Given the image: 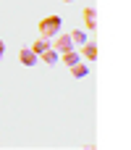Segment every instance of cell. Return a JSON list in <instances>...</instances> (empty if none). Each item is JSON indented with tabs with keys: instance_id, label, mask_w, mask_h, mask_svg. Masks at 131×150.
Segmentation results:
<instances>
[{
	"instance_id": "obj_1",
	"label": "cell",
	"mask_w": 131,
	"mask_h": 150,
	"mask_svg": "<svg viewBox=\"0 0 131 150\" xmlns=\"http://www.w3.org/2000/svg\"><path fill=\"white\" fill-rule=\"evenodd\" d=\"M60 26H63L60 16H45L39 21V34L42 37H55V34H60Z\"/></svg>"
},
{
	"instance_id": "obj_2",
	"label": "cell",
	"mask_w": 131,
	"mask_h": 150,
	"mask_svg": "<svg viewBox=\"0 0 131 150\" xmlns=\"http://www.w3.org/2000/svg\"><path fill=\"white\" fill-rule=\"evenodd\" d=\"M18 61L24 63V66H37V61H39V55L32 50V47H24V50H18Z\"/></svg>"
},
{
	"instance_id": "obj_3",
	"label": "cell",
	"mask_w": 131,
	"mask_h": 150,
	"mask_svg": "<svg viewBox=\"0 0 131 150\" xmlns=\"http://www.w3.org/2000/svg\"><path fill=\"white\" fill-rule=\"evenodd\" d=\"M53 47H55V50H60V53L74 50V40H71V34H58V42H55Z\"/></svg>"
},
{
	"instance_id": "obj_4",
	"label": "cell",
	"mask_w": 131,
	"mask_h": 150,
	"mask_svg": "<svg viewBox=\"0 0 131 150\" xmlns=\"http://www.w3.org/2000/svg\"><path fill=\"white\" fill-rule=\"evenodd\" d=\"M50 47H53V42H50L47 37H39V40L32 45V50H34L37 55H42V53H45V50H50Z\"/></svg>"
},
{
	"instance_id": "obj_5",
	"label": "cell",
	"mask_w": 131,
	"mask_h": 150,
	"mask_svg": "<svg viewBox=\"0 0 131 150\" xmlns=\"http://www.w3.org/2000/svg\"><path fill=\"white\" fill-rule=\"evenodd\" d=\"M84 24H87V29H95L97 26V11L95 8H87L84 11Z\"/></svg>"
},
{
	"instance_id": "obj_6",
	"label": "cell",
	"mask_w": 131,
	"mask_h": 150,
	"mask_svg": "<svg viewBox=\"0 0 131 150\" xmlns=\"http://www.w3.org/2000/svg\"><path fill=\"white\" fill-rule=\"evenodd\" d=\"M39 58H42V61H45L47 66H55V63L60 61V58H58V50H55V47H50V50H45V53H42Z\"/></svg>"
},
{
	"instance_id": "obj_7",
	"label": "cell",
	"mask_w": 131,
	"mask_h": 150,
	"mask_svg": "<svg viewBox=\"0 0 131 150\" xmlns=\"http://www.w3.org/2000/svg\"><path fill=\"white\" fill-rule=\"evenodd\" d=\"M71 74H74L76 79H81V76H87V74H89V66H84V63L79 61V63H74V66H71Z\"/></svg>"
},
{
	"instance_id": "obj_8",
	"label": "cell",
	"mask_w": 131,
	"mask_h": 150,
	"mask_svg": "<svg viewBox=\"0 0 131 150\" xmlns=\"http://www.w3.org/2000/svg\"><path fill=\"white\" fill-rule=\"evenodd\" d=\"M84 58L87 61H95L97 58V45L95 42H84Z\"/></svg>"
},
{
	"instance_id": "obj_9",
	"label": "cell",
	"mask_w": 131,
	"mask_h": 150,
	"mask_svg": "<svg viewBox=\"0 0 131 150\" xmlns=\"http://www.w3.org/2000/svg\"><path fill=\"white\" fill-rule=\"evenodd\" d=\"M81 61V55L76 53V50H68V53H63V63L66 66H74V63H79Z\"/></svg>"
},
{
	"instance_id": "obj_10",
	"label": "cell",
	"mask_w": 131,
	"mask_h": 150,
	"mask_svg": "<svg viewBox=\"0 0 131 150\" xmlns=\"http://www.w3.org/2000/svg\"><path fill=\"white\" fill-rule=\"evenodd\" d=\"M71 40H74V45H84L87 42V32L84 29H76V32H71Z\"/></svg>"
},
{
	"instance_id": "obj_11",
	"label": "cell",
	"mask_w": 131,
	"mask_h": 150,
	"mask_svg": "<svg viewBox=\"0 0 131 150\" xmlns=\"http://www.w3.org/2000/svg\"><path fill=\"white\" fill-rule=\"evenodd\" d=\"M3 53H5V42L0 40V58H3Z\"/></svg>"
},
{
	"instance_id": "obj_12",
	"label": "cell",
	"mask_w": 131,
	"mask_h": 150,
	"mask_svg": "<svg viewBox=\"0 0 131 150\" xmlns=\"http://www.w3.org/2000/svg\"><path fill=\"white\" fill-rule=\"evenodd\" d=\"M63 3H74V0H63Z\"/></svg>"
}]
</instances>
